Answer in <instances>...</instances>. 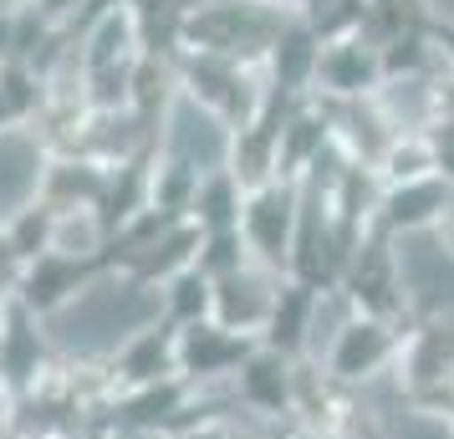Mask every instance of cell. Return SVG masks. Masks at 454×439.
Segmentation results:
<instances>
[{"instance_id": "cell-1", "label": "cell", "mask_w": 454, "mask_h": 439, "mask_svg": "<svg viewBox=\"0 0 454 439\" xmlns=\"http://www.w3.org/2000/svg\"><path fill=\"white\" fill-rule=\"evenodd\" d=\"M138 317H144V307L128 292L98 286V292H87L82 302H72V307L57 317V333H62V342H72V348H107V342H118L123 327H133Z\"/></svg>"}, {"instance_id": "cell-2", "label": "cell", "mask_w": 454, "mask_h": 439, "mask_svg": "<svg viewBox=\"0 0 454 439\" xmlns=\"http://www.w3.org/2000/svg\"><path fill=\"white\" fill-rule=\"evenodd\" d=\"M36 179V169H31V153L16 144H0V205H16L26 189Z\"/></svg>"}]
</instances>
